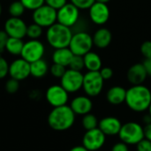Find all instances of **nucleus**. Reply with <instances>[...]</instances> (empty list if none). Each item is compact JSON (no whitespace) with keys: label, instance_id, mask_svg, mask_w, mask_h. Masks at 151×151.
<instances>
[{"label":"nucleus","instance_id":"obj_22","mask_svg":"<svg viewBox=\"0 0 151 151\" xmlns=\"http://www.w3.org/2000/svg\"><path fill=\"white\" fill-rule=\"evenodd\" d=\"M85 68L90 72H97L102 68V59L100 56L93 51H89L83 56Z\"/></svg>","mask_w":151,"mask_h":151},{"label":"nucleus","instance_id":"obj_16","mask_svg":"<svg viewBox=\"0 0 151 151\" xmlns=\"http://www.w3.org/2000/svg\"><path fill=\"white\" fill-rule=\"evenodd\" d=\"M70 107L75 115L84 116L91 112L93 103L88 96H78L71 101Z\"/></svg>","mask_w":151,"mask_h":151},{"label":"nucleus","instance_id":"obj_44","mask_svg":"<svg viewBox=\"0 0 151 151\" xmlns=\"http://www.w3.org/2000/svg\"><path fill=\"white\" fill-rule=\"evenodd\" d=\"M2 12H3V6H2V4L0 2V16L2 15Z\"/></svg>","mask_w":151,"mask_h":151},{"label":"nucleus","instance_id":"obj_14","mask_svg":"<svg viewBox=\"0 0 151 151\" xmlns=\"http://www.w3.org/2000/svg\"><path fill=\"white\" fill-rule=\"evenodd\" d=\"M9 75L19 81L27 79L30 76V63L22 58L14 59L9 65Z\"/></svg>","mask_w":151,"mask_h":151},{"label":"nucleus","instance_id":"obj_17","mask_svg":"<svg viewBox=\"0 0 151 151\" xmlns=\"http://www.w3.org/2000/svg\"><path fill=\"white\" fill-rule=\"evenodd\" d=\"M99 129L105 134V135H119V131L122 127V124L119 119L116 117H105L99 121L98 124Z\"/></svg>","mask_w":151,"mask_h":151},{"label":"nucleus","instance_id":"obj_38","mask_svg":"<svg viewBox=\"0 0 151 151\" xmlns=\"http://www.w3.org/2000/svg\"><path fill=\"white\" fill-rule=\"evenodd\" d=\"M9 36L4 30H0V52L5 50V45Z\"/></svg>","mask_w":151,"mask_h":151},{"label":"nucleus","instance_id":"obj_25","mask_svg":"<svg viewBox=\"0 0 151 151\" xmlns=\"http://www.w3.org/2000/svg\"><path fill=\"white\" fill-rule=\"evenodd\" d=\"M26 11V8L22 4V3L19 0L13 1L10 4L8 8V12L11 17H17L21 18V16L24 14Z\"/></svg>","mask_w":151,"mask_h":151},{"label":"nucleus","instance_id":"obj_20","mask_svg":"<svg viewBox=\"0 0 151 151\" xmlns=\"http://www.w3.org/2000/svg\"><path fill=\"white\" fill-rule=\"evenodd\" d=\"M127 89L120 86L111 87L106 94L107 101L112 105H119L126 101Z\"/></svg>","mask_w":151,"mask_h":151},{"label":"nucleus","instance_id":"obj_1","mask_svg":"<svg viewBox=\"0 0 151 151\" xmlns=\"http://www.w3.org/2000/svg\"><path fill=\"white\" fill-rule=\"evenodd\" d=\"M125 103L135 112L147 111L151 104V91L144 85H133L127 90Z\"/></svg>","mask_w":151,"mask_h":151},{"label":"nucleus","instance_id":"obj_3","mask_svg":"<svg viewBox=\"0 0 151 151\" xmlns=\"http://www.w3.org/2000/svg\"><path fill=\"white\" fill-rule=\"evenodd\" d=\"M73 35L71 27L56 22L47 28L46 40L47 42L55 50L66 48L69 47Z\"/></svg>","mask_w":151,"mask_h":151},{"label":"nucleus","instance_id":"obj_10","mask_svg":"<svg viewBox=\"0 0 151 151\" xmlns=\"http://www.w3.org/2000/svg\"><path fill=\"white\" fill-rule=\"evenodd\" d=\"M83 76L81 72L73 69H66L65 74L60 79V85L68 92L75 93L82 88Z\"/></svg>","mask_w":151,"mask_h":151},{"label":"nucleus","instance_id":"obj_2","mask_svg":"<svg viewBox=\"0 0 151 151\" xmlns=\"http://www.w3.org/2000/svg\"><path fill=\"white\" fill-rule=\"evenodd\" d=\"M75 122V113L70 105L55 107L48 116V124L55 131H65L71 128Z\"/></svg>","mask_w":151,"mask_h":151},{"label":"nucleus","instance_id":"obj_33","mask_svg":"<svg viewBox=\"0 0 151 151\" xmlns=\"http://www.w3.org/2000/svg\"><path fill=\"white\" fill-rule=\"evenodd\" d=\"M9 65L7 60L0 56V80H3L9 75Z\"/></svg>","mask_w":151,"mask_h":151},{"label":"nucleus","instance_id":"obj_8","mask_svg":"<svg viewBox=\"0 0 151 151\" xmlns=\"http://www.w3.org/2000/svg\"><path fill=\"white\" fill-rule=\"evenodd\" d=\"M32 19L34 23H36L42 28H48L57 22V10L47 4H43L33 12Z\"/></svg>","mask_w":151,"mask_h":151},{"label":"nucleus","instance_id":"obj_39","mask_svg":"<svg viewBox=\"0 0 151 151\" xmlns=\"http://www.w3.org/2000/svg\"><path fill=\"white\" fill-rule=\"evenodd\" d=\"M111 151H129V150H128V145L126 144L123 142H117V143H115L112 146Z\"/></svg>","mask_w":151,"mask_h":151},{"label":"nucleus","instance_id":"obj_12","mask_svg":"<svg viewBox=\"0 0 151 151\" xmlns=\"http://www.w3.org/2000/svg\"><path fill=\"white\" fill-rule=\"evenodd\" d=\"M106 135L96 127L92 130L86 131L82 138V145L88 151L99 150L105 143Z\"/></svg>","mask_w":151,"mask_h":151},{"label":"nucleus","instance_id":"obj_18","mask_svg":"<svg viewBox=\"0 0 151 151\" xmlns=\"http://www.w3.org/2000/svg\"><path fill=\"white\" fill-rule=\"evenodd\" d=\"M148 77L147 71L142 63L133 65L127 71V78L132 85H142Z\"/></svg>","mask_w":151,"mask_h":151},{"label":"nucleus","instance_id":"obj_29","mask_svg":"<svg viewBox=\"0 0 151 151\" xmlns=\"http://www.w3.org/2000/svg\"><path fill=\"white\" fill-rule=\"evenodd\" d=\"M69 68H70V69H73V70H75V71H80V72H81V70H82L83 68H85L83 57L74 55L73 58H72L70 64H69Z\"/></svg>","mask_w":151,"mask_h":151},{"label":"nucleus","instance_id":"obj_35","mask_svg":"<svg viewBox=\"0 0 151 151\" xmlns=\"http://www.w3.org/2000/svg\"><path fill=\"white\" fill-rule=\"evenodd\" d=\"M137 151H151V142L144 138L136 144Z\"/></svg>","mask_w":151,"mask_h":151},{"label":"nucleus","instance_id":"obj_11","mask_svg":"<svg viewBox=\"0 0 151 151\" xmlns=\"http://www.w3.org/2000/svg\"><path fill=\"white\" fill-rule=\"evenodd\" d=\"M46 101L53 108L66 105L69 99V93L61 85H52L45 92Z\"/></svg>","mask_w":151,"mask_h":151},{"label":"nucleus","instance_id":"obj_9","mask_svg":"<svg viewBox=\"0 0 151 151\" xmlns=\"http://www.w3.org/2000/svg\"><path fill=\"white\" fill-rule=\"evenodd\" d=\"M80 19V9L72 3H66L57 11V22L72 27L77 24Z\"/></svg>","mask_w":151,"mask_h":151},{"label":"nucleus","instance_id":"obj_23","mask_svg":"<svg viewBox=\"0 0 151 151\" xmlns=\"http://www.w3.org/2000/svg\"><path fill=\"white\" fill-rule=\"evenodd\" d=\"M49 71V65L43 58L30 63V76L34 78L42 79L48 73Z\"/></svg>","mask_w":151,"mask_h":151},{"label":"nucleus","instance_id":"obj_19","mask_svg":"<svg viewBox=\"0 0 151 151\" xmlns=\"http://www.w3.org/2000/svg\"><path fill=\"white\" fill-rule=\"evenodd\" d=\"M93 43L99 49H104L110 45L112 39L111 32L105 27L97 29L92 36Z\"/></svg>","mask_w":151,"mask_h":151},{"label":"nucleus","instance_id":"obj_5","mask_svg":"<svg viewBox=\"0 0 151 151\" xmlns=\"http://www.w3.org/2000/svg\"><path fill=\"white\" fill-rule=\"evenodd\" d=\"M93 45L92 36L85 31H79L73 35L68 48L73 55L83 57L85 54L91 51Z\"/></svg>","mask_w":151,"mask_h":151},{"label":"nucleus","instance_id":"obj_21","mask_svg":"<svg viewBox=\"0 0 151 151\" xmlns=\"http://www.w3.org/2000/svg\"><path fill=\"white\" fill-rule=\"evenodd\" d=\"M73 56V53L68 47L57 49L54 50L52 54V61L54 64H58L66 67L69 66V64Z\"/></svg>","mask_w":151,"mask_h":151},{"label":"nucleus","instance_id":"obj_30","mask_svg":"<svg viewBox=\"0 0 151 151\" xmlns=\"http://www.w3.org/2000/svg\"><path fill=\"white\" fill-rule=\"evenodd\" d=\"M4 88L5 91L9 94H15L19 89V81L15 79L10 78L9 80L6 81Z\"/></svg>","mask_w":151,"mask_h":151},{"label":"nucleus","instance_id":"obj_24","mask_svg":"<svg viewBox=\"0 0 151 151\" xmlns=\"http://www.w3.org/2000/svg\"><path fill=\"white\" fill-rule=\"evenodd\" d=\"M24 46L22 39L9 37L5 45V50L12 56H20Z\"/></svg>","mask_w":151,"mask_h":151},{"label":"nucleus","instance_id":"obj_26","mask_svg":"<svg viewBox=\"0 0 151 151\" xmlns=\"http://www.w3.org/2000/svg\"><path fill=\"white\" fill-rule=\"evenodd\" d=\"M81 123H82V127H84V129L86 131H88V130H92V129L98 127L99 121L97 120L96 117L94 114L88 113L82 117Z\"/></svg>","mask_w":151,"mask_h":151},{"label":"nucleus","instance_id":"obj_41","mask_svg":"<svg viewBox=\"0 0 151 151\" xmlns=\"http://www.w3.org/2000/svg\"><path fill=\"white\" fill-rule=\"evenodd\" d=\"M142 64L147 71L148 76H151V58H145Z\"/></svg>","mask_w":151,"mask_h":151},{"label":"nucleus","instance_id":"obj_32","mask_svg":"<svg viewBox=\"0 0 151 151\" xmlns=\"http://www.w3.org/2000/svg\"><path fill=\"white\" fill-rule=\"evenodd\" d=\"M96 2V0H70V3L74 4L80 10H87Z\"/></svg>","mask_w":151,"mask_h":151},{"label":"nucleus","instance_id":"obj_37","mask_svg":"<svg viewBox=\"0 0 151 151\" xmlns=\"http://www.w3.org/2000/svg\"><path fill=\"white\" fill-rule=\"evenodd\" d=\"M102 78L104 80V81H107V80H110L111 79V77L113 76V71L111 68L110 67H102L101 70L99 71Z\"/></svg>","mask_w":151,"mask_h":151},{"label":"nucleus","instance_id":"obj_31","mask_svg":"<svg viewBox=\"0 0 151 151\" xmlns=\"http://www.w3.org/2000/svg\"><path fill=\"white\" fill-rule=\"evenodd\" d=\"M66 69L65 66L58 65V64H54L50 67V73H51V75L55 78H58L61 79V77L65 74Z\"/></svg>","mask_w":151,"mask_h":151},{"label":"nucleus","instance_id":"obj_4","mask_svg":"<svg viewBox=\"0 0 151 151\" xmlns=\"http://www.w3.org/2000/svg\"><path fill=\"white\" fill-rule=\"evenodd\" d=\"M121 142L127 145H136L144 139V128L136 122H127L122 125L119 134Z\"/></svg>","mask_w":151,"mask_h":151},{"label":"nucleus","instance_id":"obj_6","mask_svg":"<svg viewBox=\"0 0 151 151\" xmlns=\"http://www.w3.org/2000/svg\"><path fill=\"white\" fill-rule=\"evenodd\" d=\"M104 80L102 78L99 71H88L83 76L82 88L85 94L89 97L97 96L103 90Z\"/></svg>","mask_w":151,"mask_h":151},{"label":"nucleus","instance_id":"obj_42","mask_svg":"<svg viewBox=\"0 0 151 151\" xmlns=\"http://www.w3.org/2000/svg\"><path fill=\"white\" fill-rule=\"evenodd\" d=\"M69 151H88L83 145H80V146H75L73 148H72Z\"/></svg>","mask_w":151,"mask_h":151},{"label":"nucleus","instance_id":"obj_40","mask_svg":"<svg viewBox=\"0 0 151 151\" xmlns=\"http://www.w3.org/2000/svg\"><path fill=\"white\" fill-rule=\"evenodd\" d=\"M144 128V138L151 142V123L145 125Z\"/></svg>","mask_w":151,"mask_h":151},{"label":"nucleus","instance_id":"obj_28","mask_svg":"<svg viewBox=\"0 0 151 151\" xmlns=\"http://www.w3.org/2000/svg\"><path fill=\"white\" fill-rule=\"evenodd\" d=\"M19 1L22 3L26 10H29L33 12L38 9L39 7L42 6L43 4H45V0H19Z\"/></svg>","mask_w":151,"mask_h":151},{"label":"nucleus","instance_id":"obj_7","mask_svg":"<svg viewBox=\"0 0 151 151\" xmlns=\"http://www.w3.org/2000/svg\"><path fill=\"white\" fill-rule=\"evenodd\" d=\"M45 54V46L40 40L29 39L24 42L20 57L27 60L28 63H33L39 59L43 58Z\"/></svg>","mask_w":151,"mask_h":151},{"label":"nucleus","instance_id":"obj_34","mask_svg":"<svg viewBox=\"0 0 151 151\" xmlns=\"http://www.w3.org/2000/svg\"><path fill=\"white\" fill-rule=\"evenodd\" d=\"M141 52L145 58H151V41H145L142 43Z\"/></svg>","mask_w":151,"mask_h":151},{"label":"nucleus","instance_id":"obj_36","mask_svg":"<svg viewBox=\"0 0 151 151\" xmlns=\"http://www.w3.org/2000/svg\"><path fill=\"white\" fill-rule=\"evenodd\" d=\"M67 3V0H45V4L54 8L55 10L60 9Z\"/></svg>","mask_w":151,"mask_h":151},{"label":"nucleus","instance_id":"obj_13","mask_svg":"<svg viewBox=\"0 0 151 151\" xmlns=\"http://www.w3.org/2000/svg\"><path fill=\"white\" fill-rule=\"evenodd\" d=\"M27 25L21 18L10 17L7 19L4 25V30L9 37L23 39L27 36Z\"/></svg>","mask_w":151,"mask_h":151},{"label":"nucleus","instance_id":"obj_45","mask_svg":"<svg viewBox=\"0 0 151 151\" xmlns=\"http://www.w3.org/2000/svg\"><path fill=\"white\" fill-rule=\"evenodd\" d=\"M148 110H149V113H150V115L151 116V104H150V107H149V109H148Z\"/></svg>","mask_w":151,"mask_h":151},{"label":"nucleus","instance_id":"obj_27","mask_svg":"<svg viewBox=\"0 0 151 151\" xmlns=\"http://www.w3.org/2000/svg\"><path fill=\"white\" fill-rule=\"evenodd\" d=\"M43 33L42 27L39 25H37L36 23H32L30 25L27 26V36L29 39L32 40H38L42 35Z\"/></svg>","mask_w":151,"mask_h":151},{"label":"nucleus","instance_id":"obj_43","mask_svg":"<svg viewBox=\"0 0 151 151\" xmlns=\"http://www.w3.org/2000/svg\"><path fill=\"white\" fill-rule=\"evenodd\" d=\"M111 0H96V2H99V3H103V4H107Z\"/></svg>","mask_w":151,"mask_h":151},{"label":"nucleus","instance_id":"obj_15","mask_svg":"<svg viewBox=\"0 0 151 151\" xmlns=\"http://www.w3.org/2000/svg\"><path fill=\"white\" fill-rule=\"evenodd\" d=\"M90 20L96 25H104L110 19V9L107 4L95 2L88 9Z\"/></svg>","mask_w":151,"mask_h":151}]
</instances>
